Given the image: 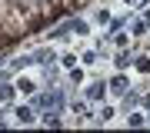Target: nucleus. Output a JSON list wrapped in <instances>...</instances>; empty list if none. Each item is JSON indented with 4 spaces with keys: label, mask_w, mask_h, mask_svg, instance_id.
Wrapping results in <instances>:
<instances>
[{
    "label": "nucleus",
    "mask_w": 150,
    "mask_h": 133,
    "mask_svg": "<svg viewBox=\"0 0 150 133\" xmlns=\"http://www.w3.org/2000/svg\"><path fill=\"white\" fill-rule=\"evenodd\" d=\"M17 117H20V120H23V123H30V120H33V113H30V110H27V106H23V110H17Z\"/></svg>",
    "instance_id": "nucleus-1"
}]
</instances>
